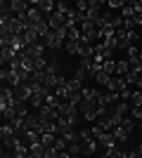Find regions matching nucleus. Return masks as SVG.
<instances>
[{
	"label": "nucleus",
	"mask_w": 142,
	"mask_h": 158,
	"mask_svg": "<svg viewBox=\"0 0 142 158\" xmlns=\"http://www.w3.org/2000/svg\"><path fill=\"white\" fill-rule=\"evenodd\" d=\"M14 104H17V97H14V90L12 87L2 85V90H0V111H7V109H14Z\"/></svg>",
	"instance_id": "obj_1"
},
{
	"label": "nucleus",
	"mask_w": 142,
	"mask_h": 158,
	"mask_svg": "<svg viewBox=\"0 0 142 158\" xmlns=\"http://www.w3.org/2000/svg\"><path fill=\"white\" fill-rule=\"evenodd\" d=\"M45 50H47V47L43 45V43H36V45H28V47H24L21 52L26 54V57H31L33 61H38V59H45Z\"/></svg>",
	"instance_id": "obj_2"
},
{
	"label": "nucleus",
	"mask_w": 142,
	"mask_h": 158,
	"mask_svg": "<svg viewBox=\"0 0 142 158\" xmlns=\"http://www.w3.org/2000/svg\"><path fill=\"white\" fill-rule=\"evenodd\" d=\"M38 116H41V120H47V123H57V120H59V109L43 104L41 109H38Z\"/></svg>",
	"instance_id": "obj_3"
},
{
	"label": "nucleus",
	"mask_w": 142,
	"mask_h": 158,
	"mask_svg": "<svg viewBox=\"0 0 142 158\" xmlns=\"http://www.w3.org/2000/svg\"><path fill=\"white\" fill-rule=\"evenodd\" d=\"M107 90H109V92H118V94H121L123 90H128V80L123 78V76H111L109 83H107Z\"/></svg>",
	"instance_id": "obj_4"
},
{
	"label": "nucleus",
	"mask_w": 142,
	"mask_h": 158,
	"mask_svg": "<svg viewBox=\"0 0 142 158\" xmlns=\"http://www.w3.org/2000/svg\"><path fill=\"white\" fill-rule=\"evenodd\" d=\"M26 24H31V26H41V24H45L43 12L38 10V7H28V12H26Z\"/></svg>",
	"instance_id": "obj_5"
},
{
	"label": "nucleus",
	"mask_w": 142,
	"mask_h": 158,
	"mask_svg": "<svg viewBox=\"0 0 142 158\" xmlns=\"http://www.w3.org/2000/svg\"><path fill=\"white\" fill-rule=\"evenodd\" d=\"M12 90H14V97L19 99V102H28L31 99V85L28 83H21V85L12 87Z\"/></svg>",
	"instance_id": "obj_6"
},
{
	"label": "nucleus",
	"mask_w": 142,
	"mask_h": 158,
	"mask_svg": "<svg viewBox=\"0 0 142 158\" xmlns=\"http://www.w3.org/2000/svg\"><path fill=\"white\" fill-rule=\"evenodd\" d=\"M14 19L12 10H10V2H0V26L2 24H10V21Z\"/></svg>",
	"instance_id": "obj_7"
},
{
	"label": "nucleus",
	"mask_w": 142,
	"mask_h": 158,
	"mask_svg": "<svg viewBox=\"0 0 142 158\" xmlns=\"http://www.w3.org/2000/svg\"><path fill=\"white\" fill-rule=\"evenodd\" d=\"M78 57H81V59H93V57H95V45L78 43Z\"/></svg>",
	"instance_id": "obj_8"
},
{
	"label": "nucleus",
	"mask_w": 142,
	"mask_h": 158,
	"mask_svg": "<svg viewBox=\"0 0 142 158\" xmlns=\"http://www.w3.org/2000/svg\"><path fill=\"white\" fill-rule=\"evenodd\" d=\"M97 149V139H81V153L83 156H93Z\"/></svg>",
	"instance_id": "obj_9"
},
{
	"label": "nucleus",
	"mask_w": 142,
	"mask_h": 158,
	"mask_svg": "<svg viewBox=\"0 0 142 158\" xmlns=\"http://www.w3.org/2000/svg\"><path fill=\"white\" fill-rule=\"evenodd\" d=\"M17 57H19V54L14 52L12 47H2V50H0V61H2L5 66H7V64H12V61L17 59Z\"/></svg>",
	"instance_id": "obj_10"
},
{
	"label": "nucleus",
	"mask_w": 142,
	"mask_h": 158,
	"mask_svg": "<svg viewBox=\"0 0 142 158\" xmlns=\"http://www.w3.org/2000/svg\"><path fill=\"white\" fill-rule=\"evenodd\" d=\"M111 135H114V139H116V144H121V142H128L130 139V132L126 130V127H114V130H111Z\"/></svg>",
	"instance_id": "obj_11"
},
{
	"label": "nucleus",
	"mask_w": 142,
	"mask_h": 158,
	"mask_svg": "<svg viewBox=\"0 0 142 158\" xmlns=\"http://www.w3.org/2000/svg\"><path fill=\"white\" fill-rule=\"evenodd\" d=\"M116 43H118V50H128L130 45V40H128V31H116Z\"/></svg>",
	"instance_id": "obj_12"
},
{
	"label": "nucleus",
	"mask_w": 142,
	"mask_h": 158,
	"mask_svg": "<svg viewBox=\"0 0 142 158\" xmlns=\"http://www.w3.org/2000/svg\"><path fill=\"white\" fill-rule=\"evenodd\" d=\"M24 125H26V130H38V125H41V116L28 113L26 118H24Z\"/></svg>",
	"instance_id": "obj_13"
},
{
	"label": "nucleus",
	"mask_w": 142,
	"mask_h": 158,
	"mask_svg": "<svg viewBox=\"0 0 142 158\" xmlns=\"http://www.w3.org/2000/svg\"><path fill=\"white\" fill-rule=\"evenodd\" d=\"M97 144H102L104 149H109V146L116 144V139H114V135H111V132H102L100 137H97Z\"/></svg>",
	"instance_id": "obj_14"
},
{
	"label": "nucleus",
	"mask_w": 142,
	"mask_h": 158,
	"mask_svg": "<svg viewBox=\"0 0 142 158\" xmlns=\"http://www.w3.org/2000/svg\"><path fill=\"white\" fill-rule=\"evenodd\" d=\"M128 73H130V61L128 59H118L116 61V76H123V78H126Z\"/></svg>",
	"instance_id": "obj_15"
},
{
	"label": "nucleus",
	"mask_w": 142,
	"mask_h": 158,
	"mask_svg": "<svg viewBox=\"0 0 142 158\" xmlns=\"http://www.w3.org/2000/svg\"><path fill=\"white\" fill-rule=\"evenodd\" d=\"M57 7V2H52V0H38V10H41L43 14H54L52 10Z\"/></svg>",
	"instance_id": "obj_16"
},
{
	"label": "nucleus",
	"mask_w": 142,
	"mask_h": 158,
	"mask_svg": "<svg viewBox=\"0 0 142 158\" xmlns=\"http://www.w3.org/2000/svg\"><path fill=\"white\" fill-rule=\"evenodd\" d=\"M28 151H31V156H36V158H43L47 149L41 144V142H33V144H28Z\"/></svg>",
	"instance_id": "obj_17"
},
{
	"label": "nucleus",
	"mask_w": 142,
	"mask_h": 158,
	"mask_svg": "<svg viewBox=\"0 0 142 158\" xmlns=\"http://www.w3.org/2000/svg\"><path fill=\"white\" fill-rule=\"evenodd\" d=\"M130 111V104L128 102H118V104L114 106V116H118V118H126V113Z\"/></svg>",
	"instance_id": "obj_18"
},
{
	"label": "nucleus",
	"mask_w": 142,
	"mask_h": 158,
	"mask_svg": "<svg viewBox=\"0 0 142 158\" xmlns=\"http://www.w3.org/2000/svg\"><path fill=\"white\" fill-rule=\"evenodd\" d=\"M133 10H135V14H133L135 26H142V2H140V0H135V2H133Z\"/></svg>",
	"instance_id": "obj_19"
},
{
	"label": "nucleus",
	"mask_w": 142,
	"mask_h": 158,
	"mask_svg": "<svg viewBox=\"0 0 142 158\" xmlns=\"http://www.w3.org/2000/svg\"><path fill=\"white\" fill-rule=\"evenodd\" d=\"M41 144L45 146V149H52V146L57 144V135H41Z\"/></svg>",
	"instance_id": "obj_20"
},
{
	"label": "nucleus",
	"mask_w": 142,
	"mask_h": 158,
	"mask_svg": "<svg viewBox=\"0 0 142 158\" xmlns=\"http://www.w3.org/2000/svg\"><path fill=\"white\" fill-rule=\"evenodd\" d=\"M14 113H17V116H19V118H26V116H28L26 102H19V99H17V104H14Z\"/></svg>",
	"instance_id": "obj_21"
},
{
	"label": "nucleus",
	"mask_w": 142,
	"mask_h": 158,
	"mask_svg": "<svg viewBox=\"0 0 142 158\" xmlns=\"http://www.w3.org/2000/svg\"><path fill=\"white\" fill-rule=\"evenodd\" d=\"M0 137H2V139H7V137H17V130H14L10 123H5V125L0 127Z\"/></svg>",
	"instance_id": "obj_22"
},
{
	"label": "nucleus",
	"mask_w": 142,
	"mask_h": 158,
	"mask_svg": "<svg viewBox=\"0 0 142 158\" xmlns=\"http://www.w3.org/2000/svg\"><path fill=\"white\" fill-rule=\"evenodd\" d=\"M109 78H111V76H109V73L104 71V69H102V71H97V76H95V83H100V85H104V87H107Z\"/></svg>",
	"instance_id": "obj_23"
},
{
	"label": "nucleus",
	"mask_w": 142,
	"mask_h": 158,
	"mask_svg": "<svg viewBox=\"0 0 142 158\" xmlns=\"http://www.w3.org/2000/svg\"><path fill=\"white\" fill-rule=\"evenodd\" d=\"M107 156L109 158H123V151L118 149V144H114V146H109V149H107Z\"/></svg>",
	"instance_id": "obj_24"
},
{
	"label": "nucleus",
	"mask_w": 142,
	"mask_h": 158,
	"mask_svg": "<svg viewBox=\"0 0 142 158\" xmlns=\"http://www.w3.org/2000/svg\"><path fill=\"white\" fill-rule=\"evenodd\" d=\"M130 104H133V106H142V90H133V94H130Z\"/></svg>",
	"instance_id": "obj_25"
},
{
	"label": "nucleus",
	"mask_w": 142,
	"mask_h": 158,
	"mask_svg": "<svg viewBox=\"0 0 142 158\" xmlns=\"http://www.w3.org/2000/svg\"><path fill=\"white\" fill-rule=\"evenodd\" d=\"M104 71L109 73V76H116V59H109V61H104V66H102Z\"/></svg>",
	"instance_id": "obj_26"
},
{
	"label": "nucleus",
	"mask_w": 142,
	"mask_h": 158,
	"mask_svg": "<svg viewBox=\"0 0 142 158\" xmlns=\"http://www.w3.org/2000/svg\"><path fill=\"white\" fill-rule=\"evenodd\" d=\"M64 47H67V52H69V54H76V57H78V43H74V40H67V43H64Z\"/></svg>",
	"instance_id": "obj_27"
},
{
	"label": "nucleus",
	"mask_w": 142,
	"mask_h": 158,
	"mask_svg": "<svg viewBox=\"0 0 142 158\" xmlns=\"http://www.w3.org/2000/svg\"><path fill=\"white\" fill-rule=\"evenodd\" d=\"M126 5H128V2H123V0H109V2H107V7H111V10H118V12H121Z\"/></svg>",
	"instance_id": "obj_28"
},
{
	"label": "nucleus",
	"mask_w": 142,
	"mask_h": 158,
	"mask_svg": "<svg viewBox=\"0 0 142 158\" xmlns=\"http://www.w3.org/2000/svg\"><path fill=\"white\" fill-rule=\"evenodd\" d=\"M133 14H135V10H133V5H126L121 10V17L123 19H133Z\"/></svg>",
	"instance_id": "obj_29"
},
{
	"label": "nucleus",
	"mask_w": 142,
	"mask_h": 158,
	"mask_svg": "<svg viewBox=\"0 0 142 158\" xmlns=\"http://www.w3.org/2000/svg\"><path fill=\"white\" fill-rule=\"evenodd\" d=\"M121 127H126V130L133 135V130H135V123H133V118H123V120H121Z\"/></svg>",
	"instance_id": "obj_30"
},
{
	"label": "nucleus",
	"mask_w": 142,
	"mask_h": 158,
	"mask_svg": "<svg viewBox=\"0 0 142 158\" xmlns=\"http://www.w3.org/2000/svg\"><path fill=\"white\" fill-rule=\"evenodd\" d=\"M130 116L135 120H142V106H130Z\"/></svg>",
	"instance_id": "obj_31"
},
{
	"label": "nucleus",
	"mask_w": 142,
	"mask_h": 158,
	"mask_svg": "<svg viewBox=\"0 0 142 158\" xmlns=\"http://www.w3.org/2000/svg\"><path fill=\"white\" fill-rule=\"evenodd\" d=\"M128 40H130V45L135 47V43H140V33L137 31H128Z\"/></svg>",
	"instance_id": "obj_32"
},
{
	"label": "nucleus",
	"mask_w": 142,
	"mask_h": 158,
	"mask_svg": "<svg viewBox=\"0 0 142 158\" xmlns=\"http://www.w3.org/2000/svg\"><path fill=\"white\" fill-rule=\"evenodd\" d=\"M74 78H78V80H81V83H83V80H85V78H90V73L85 71V69H78V71H76V76H74Z\"/></svg>",
	"instance_id": "obj_33"
},
{
	"label": "nucleus",
	"mask_w": 142,
	"mask_h": 158,
	"mask_svg": "<svg viewBox=\"0 0 142 158\" xmlns=\"http://www.w3.org/2000/svg\"><path fill=\"white\" fill-rule=\"evenodd\" d=\"M137 90H142V76H140V80H137Z\"/></svg>",
	"instance_id": "obj_34"
},
{
	"label": "nucleus",
	"mask_w": 142,
	"mask_h": 158,
	"mask_svg": "<svg viewBox=\"0 0 142 158\" xmlns=\"http://www.w3.org/2000/svg\"><path fill=\"white\" fill-rule=\"evenodd\" d=\"M100 158H109V156H107V153H104V156H100Z\"/></svg>",
	"instance_id": "obj_35"
},
{
	"label": "nucleus",
	"mask_w": 142,
	"mask_h": 158,
	"mask_svg": "<svg viewBox=\"0 0 142 158\" xmlns=\"http://www.w3.org/2000/svg\"><path fill=\"white\" fill-rule=\"evenodd\" d=\"M140 61H142V50H140Z\"/></svg>",
	"instance_id": "obj_36"
},
{
	"label": "nucleus",
	"mask_w": 142,
	"mask_h": 158,
	"mask_svg": "<svg viewBox=\"0 0 142 158\" xmlns=\"http://www.w3.org/2000/svg\"><path fill=\"white\" fill-rule=\"evenodd\" d=\"M140 130H142V123H140Z\"/></svg>",
	"instance_id": "obj_37"
}]
</instances>
